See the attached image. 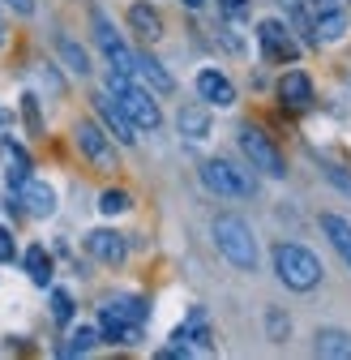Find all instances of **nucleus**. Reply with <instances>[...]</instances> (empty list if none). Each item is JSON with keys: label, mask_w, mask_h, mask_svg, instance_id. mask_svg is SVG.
<instances>
[{"label": "nucleus", "mask_w": 351, "mask_h": 360, "mask_svg": "<svg viewBox=\"0 0 351 360\" xmlns=\"http://www.w3.org/2000/svg\"><path fill=\"white\" fill-rule=\"evenodd\" d=\"M274 270L291 292H313L322 283V257L304 245H274Z\"/></svg>", "instance_id": "1"}, {"label": "nucleus", "mask_w": 351, "mask_h": 360, "mask_svg": "<svg viewBox=\"0 0 351 360\" xmlns=\"http://www.w3.org/2000/svg\"><path fill=\"white\" fill-rule=\"evenodd\" d=\"M210 232H214L218 253H223L236 270H257V240H253V232H249L244 219H236V214H218Z\"/></svg>", "instance_id": "2"}, {"label": "nucleus", "mask_w": 351, "mask_h": 360, "mask_svg": "<svg viewBox=\"0 0 351 360\" xmlns=\"http://www.w3.org/2000/svg\"><path fill=\"white\" fill-rule=\"evenodd\" d=\"M107 90L116 95V103L133 116L138 129H159V124H163V112H159V103L150 99V90H146V86H133V77H128V73H116V69H112Z\"/></svg>", "instance_id": "3"}, {"label": "nucleus", "mask_w": 351, "mask_h": 360, "mask_svg": "<svg viewBox=\"0 0 351 360\" xmlns=\"http://www.w3.org/2000/svg\"><path fill=\"white\" fill-rule=\"evenodd\" d=\"M240 150H244V159H249L257 172H266L270 180H283V176H287V159L279 155V146H274L261 129H240Z\"/></svg>", "instance_id": "4"}, {"label": "nucleus", "mask_w": 351, "mask_h": 360, "mask_svg": "<svg viewBox=\"0 0 351 360\" xmlns=\"http://www.w3.org/2000/svg\"><path fill=\"white\" fill-rule=\"evenodd\" d=\"M201 180H206V189L218 193V198H249L257 185H253V176H244V167H232L227 159H210L201 163Z\"/></svg>", "instance_id": "5"}, {"label": "nucleus", "mask_w": 351, "mask_h": 360, "mask_svg": "<svg viewBox=\"0 0 351 360\" xmlns=\"http://www.w3.org/2000/svg\"><path fill=\"white\" fill-rule=\"evenodd\" d=\"M257 43H261V56H266L270 65H291V60L300 56L296 34H291L279 18H266V22L257 26Z\"/></svg>", "instance_id": "6"}, {"label": "nucleus", "mask_w": 351, "mask_h": 360, "mask_svg": "<svg viewBox=\"0 0 351 360\" xmlns=\"http://www.w3.org/2000/svg\"><path fill=\"white\" fill-rule=\"evenodd\" d=\"M91 18H95V39H99L103 56L112 60V69H116V73H128V77H133V69H138V56H133V52H128L124 43H120V34H116V26L107 22V13H99V9H95Z\"/></svg>", "instance_id": "7"}, {"label": "nucleus", "mask_w": 351, "mask_h": 360, "mask_svg": "<svg viewBox=\"0 0 351 360\" xmlns=\"http://www.w3.org/2000/svg\"><path fill=\"white\" fill-rule=\"evenodd\" d=\"M304 9L313 18V30H317V43H338L347 34V13L338 0H304Z\"/></svg>", "instance_id": "8"}, {"label": "nucleus", "mask_w": 351, "mask_h": 360, "mask_svg": "<svg viewBox=\"0 0 351 360\" xmlns=\"http://www.w3.org/2000/svg\"><path fill=\"white\" fill-rule=\"evenodd\" d=\"M77 150L91 159L99 172H116V150H112V142H107V133L99 129V124H91V120H81L77 129Z\"/></svg>", "instance_id": "9"}, {"label": "nucleus", "mask_w": 351, "mask_h": 360, "mask_svg": "<svg viewBox=\"0 0 351 360\" xmlns=\"http://www.w3.org/2000/svg\"><path fill=\"white\" fill-rule=\"evenodd\" d=\"M95 108H99V116L107 120L112 138H120L124 146H133V142H138V124H133V116H128V112L116 103V95H112V90H107V95H95Z\"/></svg>", "instance_id": "10"}, {"label": "nucleus", "mask_w": 351, "mask_h": 360, "mask_svg": "<svg viewBox=\"0 0 351 360\" xmlns=\"http://www.w3.org/2000/svg\"><path fill=\"white\" fill-rule=\"evenodd\" d=\"M197 95H201L210 108H232V103H236V86L227 82V73L201 69V73H197Z\"/></svg>", "instance_id": "11"}, {"label": "nucleus", "mask_w": 351, "mask_h": 360, "mask_svg": "<svg viewBox=\"0 0 351 360\" xmlns=\"http://www.w3.org/2000/svg\"><path fill=\"white\" fill-rule=\"evenodd\" d=\"M86 249H91V257H99V262H107V266H120L124 253H128L124 236L112 232V228H95L91 236H86Z\"/></svg>", "instance_id": "12"}, {"label": "nucleus", "mask_w": 351, "mask_h": 360, "mask_svg": "<svg viewBox=\"0 0 351 360\" xmlns=\"http://www.w3.org/2000/svg\"><path fill=\"white\" fill-rule=\"evenodd\" d=\"M18 198H22V210L34 214V219L56 214V189H52V185H43V180H26V185L18 189Z\"/></svg>", "instance_id": "13"}, {"label": "nucleus", "mask_w": 351, "mask_h": 360, "mask_svg": "<svg viewBox=\"0 0 351 360\" xmlns=\"http://www.w3.org/2000/svg\"><path fill=\"white\" fill-rule=\"evenodd\" d=\"M279 99L287 103V108H309L313 103V82H309V73H300V69H291V73H283L279 77Z\"/></svg>", "instance_id": "14"}, {"label": "nucleus", "mask_w": 351, "mask_h": 360, "mask_svg": "<svg viewBox=\"0 0 351 360\" xmlns=\"http://www.w3.org/2000/svg\"><path fill=\"white\" fill-rule=\"evenodd\" d=\"M99 335L107 339V343H138L142 339V326L138 322H124L120 313H112L107 304L99 309Z\"/></svg>", "instance_id": "15"}, {"label": "nucleus", "mask_w": 351, "mask_h": 360, "mask_svg": "<svg viewBox=\"0 0 351 360\" xmlns=\"http://www.w3.org/2000/svg\"><path fill=\"white\" fill-rule=\"evenodd\" d=\"M128 26H133L142 39H150V43L163 34V18H159V9H154V5H146V0H138V5L128 9Z\"/></svg>", "instance_id": "16"}, {"label": "nucleus", "mask_w": 351, "mask_h": 360, "mask_svg": "<svg viewBox=\"0 0 351 360\" xmlns=\"http://www.w3.org/2000/svg\"><path fill=\"white\" fill-rule=\"evenodd\" d=\"M150 90H159V95H171V90H176V82H171V73L154 60V56H138V69H133Z\"/></svg>", "instance_id": "17"}, {"label": "nucleus", "mask_w": 351, "mask_h": 360, "mask_svg": "<svg viewBox=\"0 0 351 360\" xmlns=\"http://www.w3.org/2000/svg\"><path fill=\"white\" fill-rule=\"evenodd\" d=\"M322 232L330 236V245L343 253V262L351 266V223L343 214H322Z\"/></svg>", "instance_id": "18"}, {"label": "nucleus", "mask_w": 351, "mask_h": 360, "mask_svg": "<svg viewBox=\"0 0 351 360\" xmlns=\"http://www.w3.org/2000/svg\"><path fill=\"white\" fill-rule=\"evenodd\" d=\"M22 266H26L30 283H39V288H48V283H52V257H48V249H43V245H30L26 257H22Z\"/></svg>", "instance_id": "19"}, {"label": "nucleus", "mask_w": 351, "mask_h": 360, "mask_svg": "<svg viewBox=\"0 0 351 360\" xmlns=\"http://www.w3.org/2000/svg\"><path fill=\"white\" fill-rule=\"evenodd\" d=\"M176 124H180V133H185L189 142H201V138H210V116H206V108H180Z\"/></svg>", "instance_id": "20"}, {"label": "nucleus", "mask_w": 351, "mask_h": 360, "mask_svg": "<svg viewBox=\"0 0 351 360\" xmlns=\"http://www.w3.org/2000/svg\"><path fill=\"white\" fill-rule=\"evenodd\" d=\"M317 356H351V335L347 330H317Z\"/></svg>", "instance_id": "21"}, {"label": "nucleus", "mask_w": 351, "mask_h": 360, "mask_svg": "<svg viewBox=\"0 0 351 360\" xmlns=\"http://www.w3.org/2000/svg\"><path fill=\"white\" fill-rule=\"evenodd\" d=\"M56 52H60V60L77 73V77H86V73H91V56H86L81 48H77V43L73 39H56Z\"/></svg>", "instance_id": "22"}, {"label": "nucleus", "mask_w": 351, "mask_h": 360, "mask_svg": "<svg viewBox=\"0 0 351 360\" xmlns=\"http://www.w3.org/2000/svg\"><path fill=\"white\" fill-rule=\"evenodd\" d=\"M107 309H112V313H120L124 322H138V326L146 322V313H150V309H146V300H138V296H120V300H107Z\"/></svg>", "instance_id": "23"}, {"label": "nucleus", "mask_w": 351, "mask_h": 360, "mask_svg": "<svg viewBox=\"0 0 351 360\" xmlns=\"http://www.w3.org/2000/svg\"><path fill=\"white\" fill-rule=\"evenodd\" d=\"M99 339H103V335H99V326H77V330L69 335V343H65L60 352H65V356H81V352H91V347H95Z\"/></svg>", "instance_id": "24"}, {"label": "nucleus", "mask_w": 351, "mask_h": 360, "mask_svg": "<svg viewBox=\"0 0 351 360\" xmlns=\"http://www.w3.org/2000/svg\"><path fill=\"white\" fill-rule=\"evenodd\" d=\"M99 210H103V214H124V210H128V193H124V189H107V193L99 198Z\"/></svg>", "instance_id": "25"}, {"label": "nucleus", "mask_w": 351, "mask_h": 360, "mask_svg": "<svg viewBox=\"0 0 351 360\" xmlns=\"http://www.w3.org/2000/svg\"><path fill=\"white\" fill-rule=\"evenodd\" d=\"M52 318H56L60 326H65V322L73 318V296H69V292H60V288L52 292Z\"/></svg>", "instance_id": "26"}, {"label": "nucleus", "mask_w": 351, "mask_h": 360, "mask_svg": "<svg viewBox=\"0 0 351 360\" xmlns=\"http://www.w3.org/2000/svg\"><path fill=\"white\" fill-rule=\"evenodd\" d=\"M22 112H26L30 133H43V120H39V99H34V95H26V99H22Z\"/></svg>", "instance_id": "27"}, {"label": "nucleus", "mask_w": 351, "mask_h": 360, "mask_svg": "<svg viewBox=\"0 0 351 360\" xmlns=\"http://www.w3.org/2000/svg\"><path fill=\"white\" fill-rule=\"evenodd\" d=\"M218 9H223V18L240 22V18H249V0H218Z\"/></svg>", "instance_id": "28"}, {"label": "nucleus", "mask_w": 351, "mask_h": 360, "mask_svg": "<svg viewBox=\"0 0 351 360\" xmlns=\"http://www.w3.org/2000/svg\"><path fill=\"white\" fill-rule=\"evenodd\" d=\"M326 176H330V180H334V185H338V189H343V193H351V176H347V172H343V167H338V163H326Z\"/></svg>", "instance_id": "29"}, {"label": "nucleus", "mask_w": 351, "mask_h": 360, "mask_svg": "<svg viewBox=\"0 0 351 360\" xmlns=\"http://www.w3.org/2000/svg\"><path fill=\"white\" fill-rule=\"evenodd\" d=\"M266 322H270V339H274V343H283V339H287V318H283V313H270Z\"/></svg>", "instance_id": "30"}, {"label": "nucleus", "mask_w": 351, "mask_h": 360, "mask_svg": "<svg viewBox=\"0 0 351 360\" xmlns=\"http://www.w3.org/2000/svg\"><path fill=\"white\" fill-rule=\"evenodd\" d=\"M13 253H18V245H13V236L0 228V262H13Z\"/></svg>", "instance_id": "31"}, {"label": "nucleus", "mask_w": 351, "mask_h": 360, "mask_svg": "<svg viewBox=\"0 0 351 360\" xmlns=\"http://www.w3.org/2000/svg\"><path fill=\"white\" fill-rule=\"evenodd\" d=\"M9 5H13L22 18H26V13H34V0H9Z\"/></svg>", "instance_id": "32"}, {"label": "nucleus", "mask_w": 351, "mask_h": 360, "mask_svg": "<svg viewBox=\"0 0 351 360\" xmlns=\"http://www.w3.org/2000/svg\"><path fill=\"white\" fill-rule=\"evenodd\" d=\"M185 5H189V9H201V5H206V0H185Z\"/></svg>", "instance_id": "33"}, {"label": "nucleus", "mask_w": 351, "mask_h": 360, "mask_svg": "<svg viewBox=\"0 0 351 360\" xmlns=\"http://www.w3.org/2000/svg\"><path fill=\"white\" fill-rule=\"evenodd\" d=\"M0 48H5V22H0Z\"/></svg>", "instance_id": "34"}]
</instances>
